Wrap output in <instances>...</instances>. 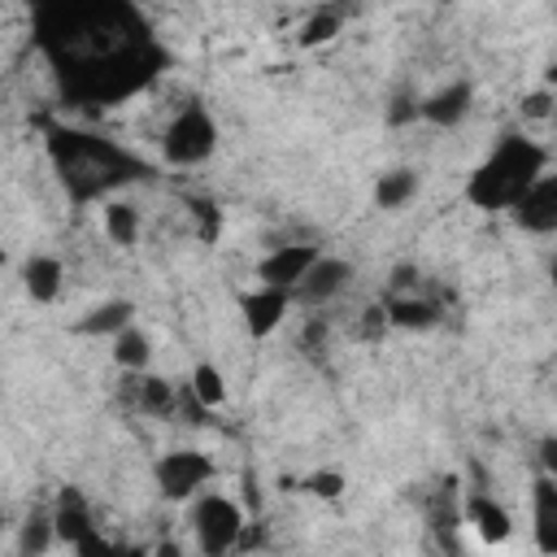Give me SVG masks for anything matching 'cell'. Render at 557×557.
I'll return each instance as SVG.
<instances>
[{
    "label": "cell",
    "instance_id": "7402d4cb",
    "mask_svg": "<svg viewBox=\"0 0 557 557\" xmlns=\"http://www.w3.org/2000/svg\"><path fill=\"white\" fill-rule=\"evenodd\" d=\"M57 544V522L52 518H30L22 522V535H17V553L30 557V553H48Z\"/></svg>",
    "mask_w": 557,
    "mask_h": 557
},
{
    "label": "cell",
    "instance_id": "6da1fadb",
    "mask_svg": "<svg viewBox=\"0 0 557 557\" xmlns=\"http://www.w3.org/2000/svg\"><path fill=\"white\" fill-rule=\"evenodd\" d=\"M540 174H544V148H535V144L522 139V135H509V139H500V144L487 152V161L470 174L466 196H470V205H479V209H513L518 196H522Z\"/></svg>",
    "mask_w": 557,
    "mask_h": 557
},
{
    "label": "cell",
    "instance_id": "8992f818",
    "mask_svg": "<svg viewBox=\"0 0 557 557\" xmlns=\"http://www.w3.org/2000/svg\"><path fill=\"white\" fill-rule=\"evenodd\" d=\"M52 522H57V540H61L70 553L104 548V540L96 535L91 513H87V505H83L78 492H61V500H57V509H52Z\"/></svg>",
    "mask_w": 557,
    "mask_h": 557
},
{
    "label": "cell",
    "instance_id": "8fae6325",
    "mask_svg": "<svg viewBox=\"0 0 557 557\" xmlns=\"http://www.w3.org/2000/svg\"><path fill=\"white\" fill-rule=\"evenodd\" d=\"M470 104H474L470 83H448V87H440L435 96H426V100L418 104V113H422L431 126H457V122L470 113Z\"/></svg>",
    "mask_w": 557,
    "mask_h": 557
},
{
    "label": "cell",
    "instance_id": "cb8c5ba5",
    "mask_svg": "<svg viewBox=\"0 0 557 557\" xmlns=\"http://www.w3.org/2000/svg\"><path fill=\"white\" fill-rule=\"evenodd\" d=\"M553 113V91H535L522 100V117H548Z\"/></svg>",
    "mask_w": 557,
    "mask_h": 557
},
{
    "label": "cell",
    "instance_id": "277c9868",
    "mask_svg": "<svg viewBox=\"0 0 557 557\" xmlns=\"http://www.w3.org/2000/svg\"><path fill=\"white\" fill-rule=\"evenodd\" d=\"M213 479V461L196 448H178V453H165L157 461V487L170 496V500H187L196 492H205V483Z\"/></svg>",
    "mask_w": 557,
    "mask_h": 557
},
{
    "label": "cell",
    "instance_id": "3957f363",
    "mask_svg": "<svg viewBox=\"0 0 557 557\" xmlns=\"http://www.w3.org/2000/svg\"><path fill=\"white\" fill-rule=\"evenodd\" d=\"M213 139H218L213 117L205 109H183L165 131V157L178 165H196L213 152Z\"/></svg>",
    "mask_w": 557,
    "mask_h": 557
},
{
    "label": "cell",
    "instance_id": "ac0fdd59",
    "mask_svg": "<svg viewBox=\"0 0 557 557\" xmlns=\"http://www.w3.org/2000/svg\"><path fill=\"white\" fill-rule=\"evenodd\" d=\"M413 191H418V174H413V170H387V174L379 178V187H374V200H379L383 209H400Z\"/></svg>",
    "mask_w": 557,
    "mask_h": 557
},
{
    "label": "cell",
    "instance_id": "2e32d148",
    "mask_svg": "<svg viewBox=\"0 0 557 557\" xmlns=\"http://www.w3.org/2000/svg\"><path fill=\"white\" fill-rule=\"evenodd\" d=\"M131 305L126 300H104V305H96L83 322H78V331H87V335H117L122 326H131Z\"/></svg>",
    "mask_w": 557,
    "mask_h": 557
},
{
    "label": "cell",
    "instance_id": "52a82bcc",
    "mask_svg": "<svg viewBox=\"0 0 557 557\" xmlns=\"http://www.w3.org/2000/svg\"><path fill=\"white\" fill-rule=\"evenodd\" d=\"M322 252H318V244H278L265 261H261V283H270V287H296L305 274H309V265L318 261Z\"/></svg>",
    "mask_w": 557,
    "mask_h": 557
},
{
    "label": "cell",
    "instance_id": "30bf717a",
    "mask_svg": "<svg viewBox=\"0 0 557 557\" xmlns=\"http://www.w3.org/2000/svg\"><path fill=\"white\" fill-rule=\"evenodd\" d=\"M531 518H535V548L557 553V479L544 474L531 487Z\"/></svg>",
    "mask_w": 557,
    "mask_h": 557
},
{
    "label": "cell",
    "instance_id": "4fadbf2b",
    "mask_svg": "<svg viewBox=\"0 0 557 557\" xmlns=\"http://www.w3.org/2000/svg\"><path fill=\"white\" fill-rule=\"evenodd\" d=\"M466 522L474 527V535L492 548V544H505L509 540V531H513V522H509V513H505V505L500 500H492V496H474L470 505H466Z\"/></svg>",
    "mask_w": 557,
    "mask_h": 557
},
{
    "label": "cell",
    "instance_id": "9c48e42d",
    "mask_svg": "<svg viewBox=\"0 0 557 557\" xmlns=\"http://www.w3.org/2000/svg\"><path fill=\"white\" fill-rule=\"evenodd\" d=\"M287 305H292V292H287V287L261 283L257 292H248V296H244V326H248V335H252V339H265L270 331H278Z\"/></svg>",
    "mask_w": 557,
    "mask_h": 557
},
{
    "label": "cell",
    "instance_id": "9a60e30c",
    "mask_svg": "<svg viewBox=\"0 0 557 557\" xmlns=\"http://www.w3.org/2000/svg\"><path fill=\"white\" fill-rule=\"evenodd\" d=\"M100 222H104V235H109L113 244H122V248L139 239V209L126 205V200H109V205L100 209Z\"/></svg>",
    "mask_w": 557,
    "mask_h": 557
},
{
    "label": "cell",
    "instance_id": "44dd1931",
    "mask_svg": "<svg viewBox=\"0 0 557 557\" xmlns=\"http://www.w3.org/2000/svg\"><path fill=\"white\" fill-rule=\"evenodd\" d=\"M174 387L165 383V379H157V374H144L139 379V409L144 413H174Z\"/></svg>",
    "mask_w": 557,
    "mask_h": 557
},
{
    "label": "cell",
    "instance_id": "484cf974",
    "mask_svg": "<svg viewBox=\"0 0 557 557\" xmlns=\"http://www.w3.org/2000/svg\"><path fill=\"white\" fill-rule=\"evenodd\" d=\"M548 87H557V65H553V70H548Z\"/></svg>",
    "mask_w": 557,
    "mask_h": 557
},
{
    "label": "cell",
    "instance_id": "7c38bea8",
    "mask_svg": "<svg viewBox=\"0 0 557 557\" xmlns=\"http://www.w3.org/2000/svg\"><path fill=\"white\" fill-rule=\"evenodd\" d=\"M61 283H65V270H61L57 257H48V252L26 257V265H22V287H26V296H30L35 305H52V300L61 296Z\"/></svg>",
    "mask_w": 557,
    "mask_h": 557
},
{
    "label": "cell",
    "instance_id": "ba28073f",
    "mask_svg": "<svg viewBox=\"0 0 557 557\" xmlns=\"http://www.w3.org/2000/svg\"><path fill=\"white\" fill-rule=\"evenodd\" d=\"M348 278H352V265H348V261H339V257H318V261L309 265V274L292 287V296L305 300V305H326L331 296H339V292L348 287Z\"/></svg>",
    "mask_w": 557,
    "mask_h": 557
},
{
    "label": "cell",
    "instance_id": "ffe728a7",
    "mask_svg": "<svg viewBox=\"0 0 557 557\" xmlns=\"http://www.w3.org/2000/svg\"><path fill=\"white\" fill-rule=\"evenodd\" d=\"M387 322H396V326H431L435 322V305L431 300H418V296L392 300L387 305Z\"/></svg>",
    "mask_w": 557,
    "mask_h": 557
},
{
    "label": "cell",
    "instance_id": "d4e9b609",
    "mask_svg": "<svg viewBox=\"0 0 557 557\" xmlns=\"http://www.w3.org/2000/svg\"><path fill=\"white\" fill-rule=\"evenodd\" d=\"M540 466H544V474L557 479V435H544L540 440Z\"/></svg>",
    "mask_w": 557,
    "mask_h": 557
},
{
    "label": "cell",
    "instance_id": "d6986e66",
    "mask_svg": "<svg viewBox=\"0 0 557 557\" xmlns=\"http://www.w3.org/2000/svg\"><path fill=\"white\" fill-rule=\"evenodd\" d=\"M339 26H344V17L335 9H318V13H309L300 22V44L305 48H322V44H331L339 35Z\"/></svg>",
    "mask_w": 557,
    "mask_h": 557
},
{
    "label": "cell",
    "instance_id": "4316f807",
    "mask_svg": "<svg viewBox=\"0 0 557 557\" xmlns=\"http://www.w3.org/2000/svg\"><path fill=\"white\" fill-rule=\"evenodd\" d=\"M553 287H557V261H553Z\"/></svg>",
    "mask_w": 557,
    "mask_h": 557
},
{
    "label": "cell",
    "instance_id": "5b68a950",
    "mask_svg": "<svg viewBox=\"0 0 557 557\" xmlns=\"http://www.w3.org/2000/svg\"><path fill=\"white\" fill-rule=\"evenodd\" d=\"M509 213H513V222H518L522 231H535V235L557 231V174H540V178L518 196V205H513Z\"/></svg>",
    "mask_w": 557,
    "mask_h": 557
},
{
    "label": "cell",
    "instance_id": "603a6c76",
    "mask_svg": "<svg viewBox=\"0 0 557 557\" xmlns=\"http://www.w3.org/2000/svg\"><path fill=\"white\" fill-rule=\"evenodd\" d=\"M305 487H309L318 500H335L348 483H344V474H339V470H313V474L305 479Z\"/></svg>",
    "mask_w": 557,
    "mask_h": 557
},
{
    "label": "cell",
    "instance_id": "e0dca14e",
    "mask_svg": "<svg viewBox=\"0 0 557 557\" xmlns=\"http://www.w3.org/2000/svg\"><path fill=\"white\" fill-rule=\"evenodd\" d=\"M191 400H196L200 409H218V405L226 400V379H222L218 366L200 361V366L191 370Z\"/></svg>",
    "mask_w": 557,
    "mask_h": 557
},
{
    "label": "cell",
    "instance_id": "5bb4252c",
    "mask_svg": "<svg viewBox=\"0 0 557 557\" xmlns=\"http://www.w3.org/2000/svg\"><path fill=\"white\" fill-rule=\"evenodd\" d=\"M113 361L122 366V370H148V361H152V339L139 331V326H122L117 335H113Z\"/></svg>",
    "mask_w": 557,
    "mask_h": 557
},
{
    "label": "cell",
    "instance_id": "7a4b0ae2",
    "mask_svg": "<svg viewBox=\"0 0 557 557\" xmlns=\"http://www.w3.org/2000/svg\"><path fill=\"white\" fill-rule=\"evenodd\" d=\"M191 527H196V535H200V548L222 553V548H235V544H239V535H244V513H239V505H235L231 496L205 492V496L196 500V509H191Z\"/></svg>",
    "mask_w": 557,
    "mask_h": 557
}]
</instances>
